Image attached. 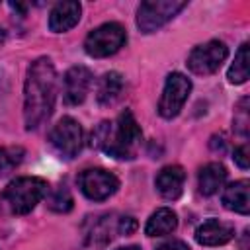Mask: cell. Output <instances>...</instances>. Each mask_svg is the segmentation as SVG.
I'll list each match as a JSON object with an SVG mask.
<instances>
[{
	"mask_svg": "<svg viewBox=\"0 0 250 250\" xmlns=\"http://www.w3.org/2000/svg\"><path fill=\"white\" fill-rule=\"evenodd\" d=\"M57 98V70L47 57L35 59L23 82V123L31 131L39 127L55 107Z\"/></svg>",
	"mask_w": 250,
	"mask_h": 250,
	"instance_id": "cell-1",
	"label": "cell"
},
{
	"mask_svg": "<svg viewBox=\"0 0 250 250\" xmlns=\"http://www.w3.org/2000/svg\"><path fill=\"white\" fill-rule=\"evenodd\" d=\"M141 141H143V131L129 109L121 111L113 123L102 121L92 131V146L104 150L107 156L117 160L135 158Z\"/></svg>",
	"mask_w": 250,
	"mask_h": 250,
	"instance_id": "cell-2",
	"label": "cell"
},
{
	"mask_svg": "<svg viewBox=\"0 0 250 250\" xmlns=\"http://www.w3.org/2000/svg\"><path fill=\"white\" fill-rule=\"evenodd\" d=\"M49 186L43 178L35 176H21L12 180L4 189V199L10 203L12 213L25 215L47 195Z\"/></svg>",
	"mask_w": 250,
	"mask_h": 250,
	"instance_id": "cell-3",
	"label": "cell"
},
{
	"mask_svg": "<svg viewBox=\"0 0 250 250\" xmlns=\"http://www.w3.org/2000/svg\"><path fill=\"white\" fill-rule=\"evenodd\" d=\"M127 43V31L117 21L102 23L92 29L84 39V51L94 59H104L117 53Z\"/></svg>",
	"mask_w": 250,
	"mask_h": 250,
	"instance_id": "cell-4",
	"label": "cell"
},
{
	"mask_svg": "<svg viewBox=\"0 0 250 250\" xmlns=\"http://www.w3.org/2000/svg\"><path fill=\"white\" fill-rule=\"evenodd\" d=\"M184 8V0H146L137 10V27L143 33H152L168 23Z\"/></svg>",
	"mask_w": 250,
	"mask_h": 250,
	"instance_id": "cell-5",
	"label": "cell"
},
{
	"mask_svg": "<svg viewBox=\"0 0 250 250\" xmlns=\"http://www.w3.org/2000/svg\"><path fill=\"white\" fill-rule=\"evenodd\" d=\"M227 57H229V47L219 39H211V41H207L203 45H197L189 53L188 68L193 74H199V76L213 74L227 61Z\"/></svg>",
	"mask_w": 250,
	"mask_h": 250,
	"instance_id": "cell-6",
	"label": "cell"
},
{
	"mask_svg": "<svg viewBox=\"0 0 250 250\" xmlns=\"http://www.w3.org/2000/svg\"><path fill=\"white\" fill-rule=\"evenodd\" d=\"M189 92H191V82H189L188 76H184L182 72L168 74L166 82H164V90H162L160 102H158V113L164 119L176 117L182 111Z\"/></svg>",
	"mask_w": 250,
	"mask_h": 250,
	"instance_id": "cell-7",
	"label": "cell"
},
{
	"mask_svg": "<svg viewBox=\"0 0 250 250\" xmlns=\"http://www.w3.org/2000/svg\"><path fill=\"white\" fill-rule=\"evenodd\" d=\"M49 141L51 145L66 158H74L82 145H84V133H82V127L80 123L74 119V117H61L57 121V125L51 129V135H49Z\"/></svg>",
	"mask_w": 250,
	"mask_h": 250,
	"instance_id": "cell-8",
	"label": "cell"
},
{
	"mask_svg": "<svg viewBox=\"0 0 250 250\" xmlns=\"http://www.w3.org/2000/svg\"><path fill=\"white\" fill-rule=\"evenodd\" d=\"M78 188L88 199L104 201L119 189V180L104 168H88L78 176Z\"/></svg>",
	"mask_w": 250,
	"mask_h": 250,
	"instance_id": "cell-9",
	"label": "cell"
},
{
	"mask_svg": "<svg viewBox=\"0 0 250 250\" xmlns=\"http://www.w3.org/2000/svg\"><path fill=\"white\" fill-rule=\"evenodd\" d=\"M90 84H92V72L90 68L82 66V64H76V66H70L66 72H64V78H62V98L68 105H78L86 100V94L90 90Z\"/></svg>",
	"mask_w": 250,
	"mask_h": 250,
	"instance_id": "cell-10",
	"label": "cell"
},
{
	"mask_svg": "<svg viewBox=\"0 0 250 250\" xmlns=\"http://www.w3.org/2000/svg\"><path fill=\"white\" fill-rule=\"evenodd\" d=\"M80 14H82L80 2H72V0L59 2L49 12V29L55 33H64L80 21Z\"/></svg>",
	"mask_w": 250,
	"mask_h": 250,
	"instance_id": "cell-11",
	"label": "cell"
},
{
	"mask_svg": "<svg viewBox=\"0 0 250 250\" xmlns=\"http://www.w3.org/2000/svg\"><path fill=\"white\" fill-rule=\"evenodd\" d=\"M232 236H234V227L229 225V223H225V221H219V219H207L195 230V240L201 246L227 244Z\"/></svg>",
	"mask_w": 250,
	"mask_h": 250,
	"instance_id": "cell-12",
	"label": "cell"
},
{
	"mask_svg": "<svg viewBox=\"0 0 250 250\" xmlns=\"http://www.w3.org/2000/svg\"><path fill=\"white\" fill-rule=\"evenodd\" d=\"M184 182H186V172L182 166L176 164L164 166L154 178V186L164 199H178L184 191Z\"/></svg>",
	"mask_w": 250,
	"mask_h": 250,
	"instance_id": "cell-13",
	"label": "cell"
},
{
	"mask_svg": "<svg viewBox=\"0 0 250 250\" xmlns=\"http://www.w3.org/2000/svg\"><path fill=\"white\" fill-rule=\"evenodd\" d=\"M248 180H238L232 182L230 186L225 188L223 191V205L229 211L240 213V215H248L250 213V193H248Z\"/></svg>",
	"mask_w": 250,
	"mask_h": 250,
	"instance_id": "cell-14",
	"label": "cell"
},
{
	"mask_svg": "<svg viewBox=\"0 0 250 250\" xmlns=\"http://www.w3.org/2000/svg\"><path fill=\"white\" fill-rule=\"evenodd\" d=\"M225 180H227V168L221 162H209L199 170L197 186L203 195H213L223 188Z\"/></svg>",
	"mask_w": 250,
	"mask_h": 250,
	"instance_id": "cell-15",
	"label": "cell"
},
{
	"mask_svg": "<svg viewBox=\"0 0 250 250\" xmlns=\"http://www.w3.org/2000/svg\"><path fill=\"white\" fill-rule=\"evenodd\" d=\"M176 229H178V215L168 207L156 209L145 225L146 236H164V234L174 232Z\"/></svg>",
	"mask_w": 250,
	"mask_h": 250,
	"instance_id": "cell-16",
	"label": "cell"
},
{
	"mask_svg": "<svg viewBox=\"0 0 250 250\" xmlns=\"http://www.w3.org/2000/svg\"><path fill=\"white\" fill-rule=\"evenodd\" d=\"M123 86H125V82H123V76H121L119 72H115V70L105 72V74L100 78V84H98V94H96L98 102H100L102 105H111V104H115V102L119 100L121 92H123Z\"/></svg>",
	"mask_w": 250,
	"mask_h": 250,
	"instance_id": "cell-17",
	"label": "cell"
},
{
	"mask_svg": "<svg viewBox=\"0 0 250 250\" xmlns=\"http://www.w3.org/2000/svg\"><path fill=\"white\" fill-rule=\"evenodd\" d=\"M113 229L117 230V223H111L109 217H102L98 223L92 225L90 232L86 234V244H88L90 248H94V250H96V248H102L105 242H109Z\"/></svg>",
	"mask_w": 250,
	"mask_h": 250,
	"instance_id": "cell-18",
	"label": "cell"
},
{
	"mask_svg": "<svg viewBox=\"0 0 250 250\" xmlns=\"http://www.w3.org/2000/svg\"><path fill=\"white\" fill-rule=\"evenodd\" d=\"M230 84H242L248 80V43H242L234 55V62L227 74Z\"/></svg>",
	"mask_w": 250,
	"mask_h": 250,
	"instance_id": "cell-19",
	"label": "cell"
},
{
	"mask_svg": "<svg viewBox=\"0 0 250 250\" xmlns=\"http://www.w3.org/2000/svg\"><path fill=\"white\" fill-rule=\"evenodd\" d=\"M47 205H49L51 211L68 213L72 209V205H74V199H72V195H70V191H68L66 186H59L57 189L51 191V195L47 199Z\"/></svg>",
	"mask_w": 250,
	"mask_h": 250,
	"instance_id": "cell-20",
	"label": "cell"
},
{
	"mask_svg": "<svg viewBox=\"0 0 250 250\" xmlns=\"http://www.w3.org/2000/svg\"><path fill=\"white\" fill-rule=\"evenodd\" d=\"M23 158V148L21 146H8L0 148V176L8 174L12 168H16Z\"/></svg>",
	"mask_w": 250,
	"mask_h": 250,
	"instance_id": "cell-21",
	"label": "cell"
},
{
	"mask_svg": "<svg viewBox=\"0 0 250 250\" xmlns=\"http://www.w3.org/2000/svg\"><path fill=\"white\" fill-rule=\"evenodd\" d=\"M248 98H242L234 109V129L242 137L248 135Z\"/></svg>",
	"mask_w": 250,
	"mask_h": 250,
	"instance_id": "cell-22",
	"label": "cell"
},
{
	"mask_svg": "<svg viewBox=\"0 0 250 250\" xmlns=\"http://www.w3.org/2000/svg\"><path fill=\"white\" fill-rule=\"evenodd\" d=\"M232 160H234V164H236L238 168H242V170H248V164H250V158H248V145H246V143L234 148V154H232Z\"/></svg>",
	"mask_w": 250,
	"mask_h": 250,
	"instance_id": "cell-23",
	"label": "cell"
},
{
	"mask_svg": "<svg viewBox=\"0 0 250 250\" xmlns=\"http://www.w3.org/2000/svg\"><path fill=\"white\" fill-rule=\"evenodd\" d=\"M137 221L133 219V217H121L119 221H117V232L119 234H131V232H135L137 230Z\"/></svg>",
	"mask_w": 250,
	"mask_h": 250,
	"instance_id": "cell-24",
	"label": "cell"
},
{
	"mask_svg": "<svg viewBox=\"0 0 250 250\" xmlns=\"http://www.w3.org/2000/svg\"><path fill=\"white\" fill-rule=\"evenodd\" d=\"M156 250H189V246L184 240H168V242L160 244Z\"/></svg>",
	"mask_w": 250,
	"mask_h": 250,
	"instance_id": "cell-25",
	"label": "cell"
},
{
	"mask_svg": "<svg viewBox=\"0 0 250 250\" xmlns=\"http://www.w3.org/2000/svg\"><path fill=\"white\" fill-rule=\"evenodd\" d=\"M10 8L16 10V12H20V14H25V10H27V6L25 4H20V2H10Z\"/></svg>",
	"mask_w": 250,
	"mask_h": 250,
	"instance_id": "cell-26",
	"label": "cell"
},
{
	"mask_svg": "<svg viewBox=\"0 0 250 250\" xmlns=\"http://www.w3.org/2000/svg\"><path fill=\"white\" fill-rule=\"evenodd\" d=\"M117 250H141L139 246H123V248H117Z\"/></svg>",
	"mask_w": 250,
	"mask_h": 250,
	"instance_id": "cell-27",
	"label": "cell"
}]
</instances>
